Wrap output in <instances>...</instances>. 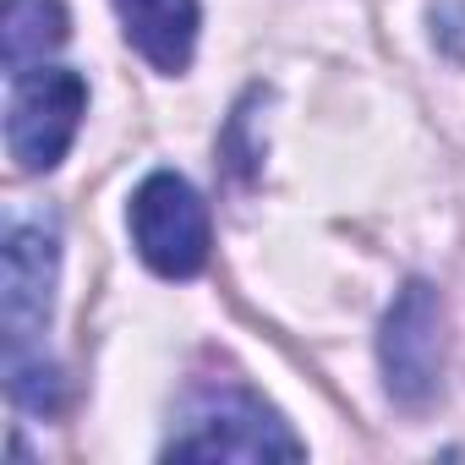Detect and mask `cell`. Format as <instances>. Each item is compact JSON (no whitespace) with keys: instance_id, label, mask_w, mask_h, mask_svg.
<instances>
[{"instance_id":"obj_6","label":"cell","mask_w":465,"mask_h":465,"mask_svg":"<svg viewBox=\"0 0 465 465\" xmlns=\"http://www.w3.org/2000/svg\"><path fill=\"white\" fill-rule=\"evenodd\" d=\"M126 45L164 77H181L197 55V28L203 12L197 0H110Z\"/></svg>"},{"instance_id":"obj_4","label":"cell","mask_w":465,"mask_h":465,"mask_svg":"<svg viewBox=\"0 0 465 465\" xmlns=\"http://www.w3.org/2000/svg\"><path fill=\"white\" fill-rule=\"evenodd\" d=\"M6 153L23 175L55 170L88 115V77L72 66H28L6 77Z\"/></svg>"},{"instance_id":"obj_8","label":"cell","mask_w":465,"mask_h":465,"mask_svg":"<svg viewBox=\"0 0 465 465\" xmlns=\"http://www.w3.org/2000/svg\"><path fill=\"white\" fill-rule=\"evenodd\" d=\"M432 45L454 61H465V0H438L432 6Z\"/></svg>"},{"instance_id":"obj_5","label":"cell","mask_w":465,"mask_h":465,"mask_svg":"<svg viewBox=\"0 0 465 465\" xmlns=\"http://www.w3.org/2000/svg\"><path fill=\"white\" fill-rule=\"evenodd\" d=\"M126 230H132L137 258L159 280H197L208 269V247H213L208 203L175 170H153L137 181L132 208H126Z\"/></svg>"},{"instance_id":"obj_3","label":"cell","mask_w":465,"mask_h":465,"mask_svg":"<svg viewBox=\"0 0 465 465\" xmlns=\"http://www.w3.org/2000/svg\"><path fill=\"white\" fill-rule=\"evenodd\" d=\"M378 372H383V394L421 416L438 394H443V372H449V312L438 285L427 280H405V291H394L383 329H378Z\"/></svg>"},{"instance_id":"obj_1","label":"cell","mask_w":465,"mask_h":465,"mask_svg":"<svg viewBox=\"0 0 465 465\" xmlns=\"http://www.w3.org/2000/svg\"><path fill=\"white\" fill-rule=\"evenodd\" d=\"M0 334H6V394L17 411L50 416L61 400V372L45 351V329L55 312L61 280V236L55 219L6 213L0 236Z\"/></svg>"},{"instance_id":"obj_7","label":"cell","mask_w":465,"mask_h":465,"mask_svg":"<svg viewBox=\"0 0 465 465\" xmlns=\"http://www.w3.org/2000/svg\"><path fill=\"white\" fill-rule=\"evenodd\" d=\"M66 34H72L66 0H6L0 6V61H6V77L45 66L66 45Z\"/></svg>"},{"instance_id":"obj_2","label":"cell","mask_w":465,"mask_h":465,"mask_svg":"<svg viewBox=\"0 0 465 465\" xmlns=\"http://www.w3.org/2000/svg\"><path fill=\"white\" fill-rule=\"evenodd\" d=\"M164 460H302L307 443L291 421L236 378H203L175 405V432L159 449Z\"/></svg>"}]
</instances>
